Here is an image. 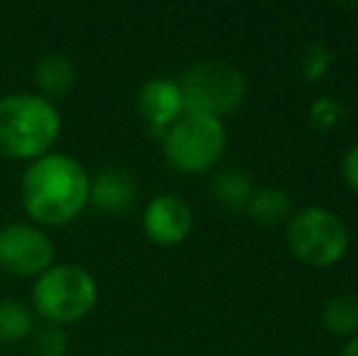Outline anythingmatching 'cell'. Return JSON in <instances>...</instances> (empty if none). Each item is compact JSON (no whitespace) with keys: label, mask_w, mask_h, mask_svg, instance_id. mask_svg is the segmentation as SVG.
<instances>
[{"label":"cell","mask_w":358,"mask_h":356,"mask_svg":"<svg viewBox=\"0 0 358 356\" xmlns=\"http://www.w3.org/2000/svg\"><path fill=\"white\" fill-rule=\"evenodd\" d=\"M34 81H37L42 98H64L76 83V71L71 59L64 54H44L34 66Z\"/></svg>","instance_id":"obj_11"},{"label":"cell","mask_w":358,"mask_h":356,"mask_svg":"<svg viewBox=\"0 0 358 356\" xmlns=\"http://www.w3.org/2000/svg\"><path fill=\"white\" fill-rule=\"evenodd\" d=\"M137 98L139 113L151 127V132L164 134L185 113L180 88L171 78H151V81H146Z\"/></svg>","instance_id":"obj_9"},{"label":"cell","mask_w":358,"mask_h":356,"mask_svg":"<svg viewBox=\"0 0 358 356\" xmlns=\"http://www.w3.org/2000/svg\"><path fill=\"white\" fill-rule=\"evenodd\" d=\"M29 352L32 356H64L69 347V339L64 334L62 325H44V327H34L29 334Z\"/></svg>","instance_id":"obj_16"},{"label":"cell","mask_w":358,"mask_h":356,"mask_svg":"<svg viewBox=\"0 0 358 356\" xmlns=\"http://www.w3.org/2000/svg\"><path fill=\"white\" fill-rule=\"evenodd\" d=\"M331 66V52L327 44L322 42H312L305 47L300 57V76L305 81H320Z\"/></svg>","instance_id":"obj_17"},{"label":"cell","mask_w":358,"mask_h":356,"mask_svg":"<svg viewBox=\"0 0 358 356\" xmlns=\"http://www.w3.org/2000/svg\"><path fill=\"white\" fill-rule=\"evenodd\" d=\"M341 178L351 190H358V142L346 149L344 159H341Z\"/></svg>","instance_id":"obj_19"},{"label":"cell","mask_w":358,"mask_h":356,"mask_svg":"<svg viewBox=\"0 0 358 356\" xmlns=\"http://www.w3.org/2000/svg\"><path fill=\"white\" fill-rule=\"evenodd\" d=\"M185 113L220 118L244 100L246 78L236 66L220 59L195 62L178 81Z\"/></svg>","instance_id":"obj_6"},{"label":"cell","mask_w":358,"mask_h":356,"mask_svg":"<svg viewBox=\"0 0 358 356\" xmlns=\"http://www.w3.org/2000/svg\"><path fill=\"white\" fill-rule=\"evenodd\" d=\"M322 325L334 337H356L358 334V298L351 293H336L322 308Z\"/></svg>","instance_id":"obj_12"},{"label":"cell","mask_w":358,"mask_h":356,"mask_svg":"<svg viewBox=\"0 0 358 356\" xmlns=\"http://www.w3.org/2000/svg\"><path fill=\"white\" fill-rule=\"evenodd\" d=\"M137 198V183L127 171L105 169L90 180L88 203H93L103 213H124L132 208Z\"/></svg>","instance_id":"obj_10"},{"label":"cell","mask_w":358,"mask_h":356,"mask_svg":"<svg viewBox=\"0 0 358 356\" xmlns=\"http://www.w3.org/2000/svg\"><path fill=\"white\" fill-rule=\"evenodd\" d=\"M344 118V108L336 98L331 95H320L315 103L310 105V124L320 132H329Z\"/></svg>","instance_id":"obj_18"},{"label":"cell","mask_w":358,"mask_h":356,"mask_svg":"<svg viewBox=\"0 0 358 356\" xmlns=\"http://www.w3.org/2000/svg\"><path fill=\"white\" fill-rule=\"evenodd\" d=\"M339 356H358V334H356V337H351L349 342L344 344V349H341Z\"/></svg>","instance_id":"obj_20"},{"label":"cell","mask_w":358,"mask_h":356,"mask_svg":"<svg viewBox=\"0 0 358 356\" xmlns=\"http://www.w3.org/2000/svg\"><path fill=\"white\" fill-rule=\"evenodd\" d=\"M90 178L69 154H44L27 166L20 183L22 205L37 222L62 225L88 203Z\"/></svg>","instance_id":"obj_1"},{"label":"cell","mask_w":358,"mask_h":356,"mask_svg":"<svg viewBox=\"0 0 358 356\" xmlns=\"http://www.w3.org/2000/svg\"><path fill=\"white\" fill-rule=\"evenodd\" d=\"M285 244L292 257L307 266H331L349 252V227L329 208L307 205L287 218Z\"/></svg>","instance_id":"obj_3"},{"label":"cell","mask_w":358,"mask_h":356,"mask_svg":"<svg viewBox=\"0 0 358 356\" xmlns=\"http://www.w3.org/2000/svg\"><path fill=\"white\" fill-rule=\"evenodd\" d=\"M213 193L217 203H222L227 210L239 213V210H246V205H249L254 185H251V178L246 171H241V169H224L213 180Z\"/></svg>","instance_id":"obj_14"},{"label":"cell","mask_w":358,"mask_h":356,"mask_svg":"<svg viewBox=\"0 0 358 356\" xmlns=\"http://www.w3.org/2000/svg\"><path fill=\"white\" fill-rule=\"evenodd\" d=\"M34 310L52 325L85 318L98 303V283L83 266L62 264L37 276L32 288Z\"/></svg>","instance_id":"obj_4"},{"label":"cell","mask_w":358,"mask_h":356,"mask_svg":"<svg viewBox=\"0 0 358 356\" xmlns=\"http://www.w3.org/2000/svg\"><path fill=\"white\" fill-rule=\"evenodd\" d=\"M54 244L39 227L15 222L0 229V266L17 276H39L52 266Z\"/></svg>","instance_id":"obj_7"},{"label":"cell","mask_w":358,"mask_h":356,"mask_svg":"<svg viewBox=\"0 0 358 356\" xmlns=\"http://www.w3.org/2000/svg\"><path fill=\"white\" fill-rule=\"evenodd\" d=\"M62 132V118L52 100L39 93H10L0 98V152L13 159H39Z\"/></svg>","instance_id":"obj_2"},{"label":"cell","mask_w":358,"mask_h":356,"mask_svg":"<svg viewBox=\"0 0 358 356\" xmlns=\"http://www.w3.org/2000/svg\"><path fill=\"white\" fill-rule=\"evenodd\" d=\"M34 329V320L27 305L20 300H0V342L27 339Z\"/></svg>","instance_id":"obj_15"},{"label":"cell","mask_w":358,"mask_h":356,"mask_svg":"<svg viewBox=\"0 0 358 356\" xmlns=\"http://www.w3.org/2000/svg\"><path fill=\"white\" fill-rule=\"evenodd\" d=\"M227 147V129L220 118L183 113L164 132V154L183 173L210 171Z\"/></svg>","instance_id":"obj_5"},{"label":"cell","mask_w":358,"mask_h":356,"mask_svg":"<svg viewBox=\"0 0 358 356\" xmlns=\"http://www.w3.org/2000/svg\"><path fill=\"white\" fill-rule=\"evenodd\" d=\"M246 213L259 225H278L292 215L290 195L283 188H256L249 198Z\"/></svg>","instance_id":"obj_13"},{"label":"cell","mask_w":358,"mask_h":356,"mask_svg":"<svg viewBox=\"0 0 358 356\" xmlns=\"http://www.w3.org/2000/svg\"><path fill=\"white\" fill-rule=\"evenodd\" d=\"M142 222L144 232L149 234L151 242L171 247V244L183 242L190 234V229H193V210L178 195L164 193L149 200Z\"/></svg>","instance_id":"obj_8"}]
</instances>
